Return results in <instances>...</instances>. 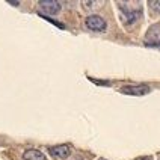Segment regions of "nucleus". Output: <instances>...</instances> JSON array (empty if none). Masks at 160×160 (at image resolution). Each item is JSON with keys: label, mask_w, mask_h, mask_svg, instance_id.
<instances>
[{"label": "nucleus", "mask_w": 160, "mask_h": 160, "mask_svg": "<svg viewBox=\"0 0 160 160\" xmlns=\"http://www.w3.org/2000/svg\"><path fill=\"white\" fill-rule=\"evenodd\" d=\"M121 8V18L124 24H133L141 15V9H127L124 3H118Z\"/></svg>", "instance_id": "obj_1"}, {"label": "nucleus", "mask_w": 160, "mask_h": 160, "mask_svg": "<svg viewBox=\"0 0 160 160\" xmlns=\"http://www.w3.org/2000/svg\"><path fill=\"white\" fill-rule=\"evenodd\" d=\"M85 26L88 27L89 30H95V32H103L106 30V21L98 15H91L86 18Z\"/></svg>", "instance_id": "obj_2"}, {"label": "nucleus", "mask_w": 160, "mask_h": 160, "mask_svg": "<svg viewBox=\"0 0 160 160\" xmlns=\"http://www.w3.org/2000/svg\"><path fill=\"white\" fill-rule=\"evenodd\" d=\"M145 42L150 45H154V47H160V23L148 29L147 36H145Z\"/></svg>", "instance_id": "obj_3"}, {"label": "nucleus", "mask_w": 160, "mask_h": 160, "mask_svg": "<svg viewBox=\"0 0 160 160\" xmlns=\"http://www.w3.org/2000/svg\"><path fill=\"white\" fill-rule=\"evenodd\" d=\"M39 8L42 9L44 14L56 15L61 11V2H56V0H42V2H39Z\"/></svg>", "instance_id": "obj_4"}, {"label": "nucleus", "mask_w": 160, "mask_h": 160, "mask_svg": "<svg viewBox=\"0 0 160 160\" xmlns=\"http://www.w3.org/2000/svg\"><path fill=\"white\" fill-rule=\"evenodd\" d=\"M122 94L127 95H145L147 92H150V86L147 85H139V86H124L119 89Z\"/></svg>", "instance_id": "obj_5"}, {"label": "nucleus", "mask_w": 160, "mask_h": 160, "mask_svg": "<svg viewBox=\"0 0 160 160\" xmlns=\"http://www.w3.org/2000/svg\"><path fill=\"white\" fill-rule=\"evenodd\" d=\"M71 152V147L70 145H56L50 148V154L58 157V159H67Z\"/></svg>", "instance_id": "obj_6"}, {"label": "nucleus", "mask_w": 160, "mask_h": 160, "mask_svg": "<svg viewBox=\"0 0 160 160\" xmlns=\"http://www.w3.org/2000/svg\"><path fill=\"white\" fill-rule=\"evenodd\" d=\"M23 159L24 160H45V156L38 150H27L23 154Z\"/></svg>", "instance_id": "obj_7"}, {"label": "nucleus", "mask_w": 160, "mask_h": 160, "mask_svg": "<svg viewBox=\"0 0 160 160\" xmlns=\"http://www.w3.org/2000/svg\"><path fill=\"white\" fill-rule=\"evenodd\" d=\"M150 6H152V8H160V2H151Z\"/></svg>", "instance_id": "obj_8"}, {"label": "nucleus", "mask_w": 160, "mask_h": 160, "mask_svg": "<svg viewBox=\"0 0 160 160\" xmlns=\"http://www.w3.org/2000/svg\"><path fill=\"white\" fill-rule=\"evenodd\" d=\"M138 160H151V157H148V156H147V157H141V159H138Z\"/></svg>", "instance_id": "obj_9"}, {"label": "nucleus", "mask_w": 160, "mask_h": 160, "mask_svg": "<svg viewBox=\"0 0 160 160\" xmlns=\"http://www.w3.org/2000/svg\"><path fill=\"white\" fill-rule=\"evenodd\" d=\"M77 160H83V159H77Z\"/></svg>", "instance_id": "obj_10"}, {"label": "nucleus", "mask_w": 160, "mask_h": 160, "mask_svg": "<svg viewBox=\"0 0 160 160\" xmlns=\"http://www.w3.org/2000/svg\"><path fill=\"white\" fill-rule=\"evenodd\" d=\"M101 160H104V159H101Z\"/></svg>", "instance_id": "obj_11"}]
</instances>
